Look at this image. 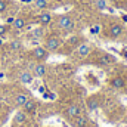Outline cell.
Listing matches in <instances>:
<instances>
[{
	"mask_svg": "<svg viewBox=\"0 0 127 127\" xmlns=\"http://www.w3.org/2000/svg\"><path fill=\"white\" fill-rule=\"evenodd\" d=\"M62 44V38L58 37V35H50L46 38V43H44V47L49 50V52H53V50H58Z\"/></svg>",
	"mask_w": 127,
	"mask_h": 127,
	"instance_id": "6da1fadb",
	"label": "cell"
},
{
	"mask_svg": "<svg viewBox=\"0 0 127 127\" xmlns=\"http://www.w3.org/2000/svg\"><path fill=\"white\" fill-rule=\"evenodd\" d=\"M58 27L65 30V31H72V28H74V19L71 16H68V15H61L58 18Z\"/></svg>",
	"mask_w": 127,
	"mask_h": 127,
	"instance_id": "7a4b0ae2",
	"label": "cell"
},
{
	"mask_svg": "<svg viewBox=\"0 0 127 127\" xmlns=\"http://www.w3.org/2000/svg\"><path fill=\"white\" fill-rule=\"evenodd\" d=\"M32 56H34V59H37V61H44V59H47V56H49V50H47L46 47L37 46V47L32 49Z\"/></svg>",
	"mask_w": 127,
	"mask_h": 127,
	"instance_id": "3957f363",
	"label": "cell"
},
{
	"mask_svg": "<svg viewBox=\"0 0 127 127\" xmlns=\"http://www.w3.org/2000/svg\"><path fill=\"white\" fill-rule=\"evenodd\" d=\"M80 114H81V111H80V106L78 105H69L66 108V117L68 118H75Z\"/></svg>",
	"mask_w": 127,
	"mask_h": 127,
	"instance_id": "277c9868",
	"label": "cell"
},
{
	"mask_svg": "<svg viewBox=\"0 0 127 127\" xmlns=\"http://www.w3.org/2000/svg\"><path fill=\"white\" fill-rule=\"evenodd\" d=\"M123 31H124V28H123L121 24H114V25H111V28H109V35L114 37V38H117V37H120V35L123 34Z\"/></svg>",
	"mask_w": 127,
	"mask_h": 127,
	"instance_id": "5b68a950",
	"label": "cell"
},
{
	"mask_svg": "<svg viewBox=\"0 0 127 127\" xmlns=\"http://www.w3.org/2000/svg\"><path fill=\"white\" fill-rule=\"evenodd\" d=\"M32 80H34V75H32L30 71H22L19 74V81L22 84H31Z\"/></svg>",
	"mask_w": 127,
	"mask_h": 127,
	"instance_id": "8992f818",
	"label": "cell"
},
{
	"mask_svg": "<svg viewBox=\"0 0 127 127\" xmlns=\"http://www.w3.org/2000/svg\"><path fill=\"white\" fill-rule=\"evenodd\" d=\"M90 46L89 44H86V43H83V44H80L78 47H77V55L80 56V58H86L87 55H90Z\"/></svg>",
	"mask_w": 127,
	"mask_h": 127,
	"instance_id": "52a82bcc",
	"label": "cell"
},
{
	"mask_svg": "<svg viewBox=\"0 0 127 127\" xmlns=\"http://www.w3.org/2000/svg\"><path fill=\"white\" fill-rule=\"evenodd\" d=\"M25 120H27V112L25 111H18L13 115V123H16V124H22V123H25Z\"/></svg>",
	"mask_w": 127,
	"mask_h": 127,
	"instance_id": "ba28073f",
	"label": "cell"
},
{
	"mask_svg": "<svg viewBox=\"0 0 127 127\" xmlns=\"http://www.w3.org/2000/svg\"><path fill=\"white\" fill-rule=\"evenodd\" d=\"M38 22H40L41 25H47V24H50V22H52V15H50L49 12H43V13L38 16Z\"/></svg>",
	"mask_w": 127,
	"mask_h": 127,
	"instance_id": "9c48e42d",
	"label": "cell"
},
{
	"mask_svg": "<svg viewBox=\"0 0 127 127\" xmlns=\"http://www.w3.org/2000/svg\"><path fill=\"white\" fill-rule=\"evenodd\" d=\"M24 111L25 112H34L35 111V108H37V103H35V100H32V99H28L25 103H24Z\"/></svg>",
	"mask_w": 127,
	"mask_h": 127,
	"instance_id": "30bf717a",
	"label": "cell"
},
{
	"mask_svg": "<svg viewBox=\"0 0 127 127\" xmlns=\"http://www.w3.org/2000/svg\"><path fill=\"white\" fill-rule=\"evenodd\" d=\"M44 74H46V65L37 64V65L34 66V74H32V75H35V77H43Z\"/></svg>",
	"mask_w": 127,
	"mask_h": 127,
	"instance_id": "8fae6325",
	"label": "cell"
},
{
	"mask_svg": "<svg viewBox=\"0 0 127 127\" xmlns=\"http://www.w3.org/2000/svg\"><path fill=\"white\" fill-rule=\"evenodd\" d=\"M124 78L123 77H114L112 80H111V86L114 87V89H121V87H124Z\"/></svg>",
	"mask_w": 127,
	"mask_h": 127,
	"instance_id": "7c38bea8",
	"label": "cell"
},
{
	"mask_svg": "<svg viewBox=\"0 0 127 127\" xmlns=\"http://www.w3.org/2000/svg\"><path fill=\"white\" fill-rule=\"evenodd\" d=\"M30 97L27 95H24V93H19V95H16V97H15V103L18 105V106H24V103L28 100Z\"/></svg>",
	"mask_w": 127,
	"mask_h": 127,
	"instance_id": "4fadbf2b",
	"label": "cell"
},
{
	"mask_svg": "<svg viewBox=\"0 0 127 127\" xmlns=\"http://www.w3.org/2000/svg\"><path fill=\"white\" fill-rule=\"evenodd\" d=\"M97 106H99V102H97L96 97H89L87 99V108H89V111H96Z\"/></svg>",
	"mask_w": 127,
	"mask_h": 127,
	"instance_id": "5bb4252c",
	"label": "cell"
},
{
	"mask_svg": "<svg viewBox=\"0 0 127 127\" xmlns=\"http://www.w3.org/2000/svg\"><path fill=\"white\" fill-rule=\"evenodd\" d=\"M112 62H115V58L111 56V55H108V53H105V55L99 59V64H100V65H106V64H112Z\"/></svg>",
	"mask_w": 127,
	"mask_h": 127,
	"instance_id": "9a60e30c",
	"label": "cell"
},
{
	"mask_svg": "<svg viewBox=\"0 0 127 127\" xmlns=\"http://www.w3.org/2000/svg\"><path fill=\"white\" fill-rule=\"evenodd\" d=\"M13 28H16V30H22L24 27H25V19L24 18H15V21H13Z\"/></svg>",
	"mask_w": 127,
	"mask_h": 127,
	"instance_id": "2e32d148",
	"label": "cell"
},
{
	"mask_svg": "<svg viewBox=\"0 0 127 127\" xmlns=\"http://www.w3.org/2000/svg\"><path fill=\"white\" fill-rule=\"evenodd\" d=\"M87 124V118L84 117V115H78V117H75V127H84Z\"/></svg>",
	"mask_w": 127,
	"mask_h": 127,
	"instance_id": "e0dca14e",
	"label": "cell"
},
{
	"mask_svg": "<svg viewBox=\"0 0 127 127\" xmlns=\"http://www.w3.org/2000/svg\"><path fill=\"white\" fill-rule=\"evenodd\" d=\"M47 0H35L34 1V6L37 7V9H46L47 7Z\"/></svg>",
	"mask_w": 127,
	"mask_h": 127,
	"instance_id": "ac0fdd59",
	"label": "cell"
},
{
	"mask_svg": "<svg viewBox=\"0 0 127 127\" xmlns=\"http://www.w3.org/2000/svg\"><path fill=\"white\" fill-rule=\"evenodd\" d=\"M21 41L19 40H12L10 43H9V47H10V50H18V49H21Z\"/></svg>",
	"mask_w": 127,
	"mask_h": 127,
	"instance_id": "d6986e66",
	"label": "cell"
},
{
	"mask_svg": "<svg viewBox=\"0 0 127 127\" xmlns=\"http://www.w3.org/2000/svg\"><path fill=\"white\" fill-rule=\"evenodd\" d=\"M95 6L99 9V10L106 9V0H96V1H95Z\"/></svg>",
	"mask_w": 127,
	"mask_h": 127,
	"instance_id": "ffe728a7",
	"label": "cell"
},
{
	"mask_svg": "<svg viewBox=\"0 0 127 127\" xmlns=\"http://www.w3.org/2000/svg\"><path fill=\"white\" fill-rule=\"evenodd\" d=\"M7 6H9L7 0H0V13L6 12V10H7Z\"/></svg>",
	"mask_w": 127,
	"mask_h": 127,
	"instance_id": "44dd1931",
	"label": "cell"
},
{
	"mask_svg": "<svg viewBox=\"0 0 127 127\" xmlns=\"http://www.w3.org/2000/svg\"><path fill=\"white\" fill-rule=\"evenodd\" d=\"M32 35H34V38H40V37L43 35V30H41V28H35V30L32 31Z\"/></svg>",
	"mask_w": 127,
	"mask_h": 127,
	"instance_id": "7402d4cb",
	"label": "cell"
},
{
	"mask_svg": "<svg viewBox=\"0 0 127 127\" xmlns=\"http://www.w3.org/2000/svg\"><path fill=\"white\" fill-rule=\"evenodd\" d=\"M99 31H100V25H93L90 28V32L92 34H99Z\"/></svg>",
	"mask_w": 127,
	"mask_h": 127,
	"instance_id": "603a6c76",
	"label": "cell"
},
{
	"mask_svg": "<svg viewBox=\"0 0 127 127\" xmlns=\"http://www.w3.org/2000/svg\"><path fill=\"white\" fill-rule=\"evenodd\" d=\"M7 31V28H6V25H3V24H0V37H3L4 34Z\"/></svg>",
	"mask_w": 127,
	"mask_h": 127,
	"instance_id": "cb8c5ba5",
	"label": "cell"
},
{
	"mask_svg": "<svg viewBox=\"0 0 127 127\" xmlns=\"http://www.w3.org/2000/svg\"><path fill=\"white\" fill-rule=\"evenodd\" d=\"M13 21H15V18H7L6 22H7V24H13Z\"/></svg>",
	"mask_w": 127,
	"mask_h": 127,
	"instance_id": "d4e9b609",
	"label": "cell"
},
{
	"mask_svg": "<svg viewBox=\"0 0 127 127\" xmlns=\"http://www.w3.org/2000/svg\"><path fill=\"white\" fill-rule=\"evenodd\" d=\"M121 18H123V21H124V22H127V15H126V13H123V15H121Z\"/></svg>",
	"mask_w": 127,
	"mask_h": 127,
	"instance_id": "484cf974",
	"label": "cell"
},
{
	"mask_svg": "<svg viewBox=\"0 0 127 127\" xmlns=\"http://www.w3.org/2000/svg\"><path fill=\"white\" fill-rule=\"evenodd\" d=\"M123 56H124V58H127V50H124V52H123Z\"/></svg>",
	"mask_w": 127,
	"mask_h": 127,
	"instance_id": "4316f807",
	"label": "cell"
},
{
	"mask_svg": "<svg viewBox=\"0 0 127 127\" xmlns=\"http://www.w3.org/2000/svg\"><path fill=\"white\" fill-rule=\"evenodd\" d=\"M3 77H4V74H3V72H0V78H3Z\"/></svg>",
	"mask_w": 127,
	"mask_h": 127,
	"instance_id": "83f0119b",
	"label": "cell"
},
{
	"mask_svg": "<svg viewBox=\"0 0 127 127\" xmlns=\"http://www.w3.org/2000/svg\"><path fill=\"white\" fill-rule=\"evenodd\" d=\"M1 44H3V40H1V37H0V46H1Z\"/></svg>",
	"mask_w": 127,
	"mask_h": 127,
	"instance_id": "f1b7e54d",
	"label": "cell"
}]
</instances>
